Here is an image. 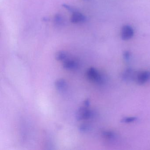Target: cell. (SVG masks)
<instances>
[{
	"mask_svg": "<svg viewBox=\"0 0 150 150\" xmlns=\"http://www.w3.org/2000/svg\"><path fill=\"white\" fill-rule=\"evenodd\" d=\"M150 80V71H142L137 72L135 81L138 85H142L146 83Z\"/></svg>",
	"mask_w": 150,
	"mask_h": 150,
	"instance_id": "3957f363",
	"label": "cell"
},
{
	"mask_svg": "<svg viewBox=\"0 0 150 150\" xmlns=\"http://www.w3.org/2000/svg\"><path fill=\"white\" fill-rule=\"evenodd\" d=\"M102 135L105 139L108 140H114L116 138L115 133L110 131H104L102 132Z\"/></svg>",
	"mask_w": 150,
	"mask_h": 150,
	"instance_id": "30bf717a",
	"label": "cell"
},
{
	"mask_svg": "<svg viewBox=\"0 0 150 150\" xmlns=\"http://www.w3.org/2000/svg\"><path fill=\"white\" fill-rule=\"evenodd\" d=\"M92 129L91 125L88 124H83L80 126L79 130L81 132H88Z\"/></svg>",
	"mask_w": 150,
	"mask_h": 150,
	"instance_id": "4fadbf2b",
	"label": "cell"
},
{
	"mask_svg": "<svg viewBox=\"0 0 150 150\" xmlns=\"http://www.w3.org/2000/svg\"><path fill=\"white\" fill-rule=\"evenodd\" d=\"M54 22L55 25L57 26H63L64 23V17L61 14H57L54 18Z\"/></svg>",
	"mask_w": 150,
	"mask_h": 150,
	"instance_id": "8fae6325",
	"label": "cell"
},
{
	"mask_svg": "<svg viewBox=\"0 0 150 150\" xmlns=\"http://www.w3.org/2000/svg\"><path fill=\"white\" fill-rule=\"evenodd\" d=\"M134 35L133 29L129 25H125L123 27L121 32V38L122 40H128L131 39Z\"/></svg>",
	"mask_w": 150,
	"mask_h": 150,
	"instance_id": "5b68a950",
	"label": "cell"
},
{
	"mask_svg": "<svg viewBox=\"0 0 150 150\" xmlns=\"http://www.w3.org/2000/svg\"><path fill=\"white\" fill-rule=\"evenodd\" d=\"M87 107H81L76 113V119L78 121L88 120L93 118L95 115L94 111L88 108Z\"/></svg>",
	"mask_w": 150,
	"mask_h": 150,
	"instance_id": "7a4b0ae2",
	"label": "cell"
},
{
	"mask_svg": "<svg viewBox=\"0 0 150 150\" xmlns=\"http://www.w3.org/2000/svg\"><path fill=\"white\" fill-rule=\"evenodd\" d=\"M86 16L78 11L73 13L71 18V21L74 23H82L86 22Z\"/></svg>",
	"mask_w": 150,
	"mask_h": 150,
	"instance_id": "52a82bcc",
	"label": "cell"
},
{
	"mask_svg": "<svg viewBox=\"0 0 150 150\" xmlns=\"http://www.w3.org/2000/svg\"><path fill=\"white\" fill-rule=\"evenodd\" d=\"M86 74L88 79L93 82L100 85L104 83V78L103 75L94 67L88 68Z\"/></svg>",
	"mask_w": 150,
	"mask_h": 150,
	"instance_id": "6da1fadb",
	"label": "cell"
},
{
	"mask_svg": "<svg viewBox=\"0 0 150 150\" xmlns=\"http://www.w3.org/2000/svg\"><path fill=\"white\" fill-rule=\"evenodd\" d=\"M84 105L86 107H88L90 105V101L88 99H86L84 101Z\"/></svg>",
	"mask_w": 150,
	"mask_h": 150,
	"instance_id": "2e32d148",
	"label": "cell"
},
{
	"mask_svg": "<svg viewBox=\"0 0 150 150\" xmlns=\"http://www.w3.org/2000/svg\"><path fill=\"white\" fill-rule=\"evenodd\" d=\"M63 6L64 8H65L68 10V11H70L71 13H74V12L78 11L76 8H74L73 7L71 6H70V5H67V4H63Z\"/></svg>",
	"mask_w": 150,
	"mask_h": 150,
	"instance_id": "5bb4252c",
	"label": "cell"
},
{
	"mask_svg": "<svg viewBox=\"0 0 150 150\" xmlns=\"http://www.w3.org/2000/svg\"><path fill=\"white\" fill-rule=\"evenodd\" d=\"M124 58L126 61H128L130 57V54L129 52H125L124 54Z\"/></svg>",
	"mask_w": 150,
	"mask_h": 150,
	"instance_id": "9a60e30c",
	"label": "cell"
},
{
	"mask_svg": "<svg viewBox=\"0 0 150 150\" xmlns=\"http://www.w3.org/2000/svg\"><path fill=\"white\" fill-rule=\"evenodd\" d=\"M55 86L56 88L59 91H64L66 89L67 83L66 81L64 79H59L55 81Z\"/></svg>",
	"mask_w": 150,
	"mask_h": 150,
	"instance_id": "ba28073f",
	"label": "cell"
},
{
	"mask_svg": "<svg viewBox=\"0 0 150 150\" xmlns=\"http://www.w3.org/2000/svg\"><path fill=\"white\" fill-rule=\"evenodd\" d=\"M69 58V56L68 53L63 51L58 52L56 55V59L58 61L64 62Z\"/></svg>",
	"mask_w": 150,
	"mask_h": 150,
	"instance_id": "9c48e42d",
	"label": "cell"
},
{
	"mask_svg": "<svg viewBox=\"0 0 150 150\" xmlns=\"http://www.w3.org/2000/svg\"><path fill=\"white\" fill-rule=\"evenodd\" d=\"M137 117H126L122 118L121 122L122 123H129L137 121Z\"/></svg>",
	"mask_w": 150,
	"mask_h": 150,
	"instance_id": "7c38bea8",
	"label": "cell"
},
{
	"mask_svg": "<svg viewBox=\"0 0 150 150\" xmlns=\"http://www.w3.org/2000/svg\"><path fill=\"white\" fill-rule=\"evenodd\" d=\"M136 74L137 72L134 71V70L132 68H127L122 74V79L126 82L135 81Z\"/></svg>",
	"mask_w": 150,
	"mask_h": 150,
	"instance_id": "8992f818",
	"label": "cell"
},
{
	"mask_svg": "<svg viewBox=\"0 0 150 150\" xmlns=\"http://www.w3.org/2000/svg\"><path fill=\"white\" fill-rule=\"evenodd\" d=\"M63 62V67L66 70H76L79 66V64L78 60L73 59L69 58Z\"/></svg>",
	"mask_w": 150,
	"mask_h": 150,
	"instance_id": "277c9868",
	"label": "cell"
}]
</instances>
